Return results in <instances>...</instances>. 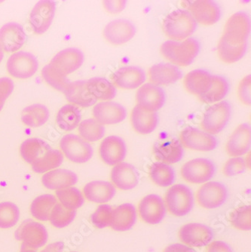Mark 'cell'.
<instances>
[{
    "label": "cell",
    "instance_id": "obj_29",
    "mask_svg": "<svg viewBox=\"0 0 251 252\" xmlns=\"http://www.w3.org/2000/svg\"><path fill=\"white\" fill-rule=\"evenodd\" d=\"M77 175L66 169H54L44 174L42 177L43 186L51 190H59L70 188L77 183Z\"/></svg>",
    "mask_w": 251,
    "mask_h": 252
},
{
    "label": "cell",
    "instance_id": "obj_58",
    "mask_svg": "<svg viewBox=\"0 0 251 252\" xmlns=\"http://www.w3.org/2000/svg\"></svg>",
    "mask_w": 251,
    "mask_h": 252
},
{
    "label": "cell",
    "instance_id": "obj_30",
    "mask_svg": "<svg viewBox=\"0 0 251 252\" xmlns=\"http://www.w3.org/2000/svg\"><path fill=\"white\" fill-rule=\"evenodd\" d=\"M213 75L204 70H194L184 78V85L187 92L198 97L205 94L211 87Z\"/></svg>",
    "mask_w": 251,
    "mask_h": 252
},
{
    "label": "cell",
    "instance_id": "obj_45",
    "mask_svg": "<svg viewBox=\"0 0 251 252\" xmlns=\"http://www.w3.org/2000/svg\"><path fill=\"white\" fill-rule=\"evenodd\" d=\"M19 208L13 202L0 203V228L9 229L18 223L20 219Z\"/></svg>",
    "mask_w": 251,
    "mask_h": 252
},
{
    "label": "cell",
    "instance_id": "obj_47",
    "mask_svg": "<svg viewBox=\"0 0 251 252\" xmlns=\"http://www.w3.org/2000/svg\"><path fill=\"white\" fill-rule=\"evenodd\" d=\"M113 209L110 205L101 204L91 216V220L95 227L99 229L110 227L113 220Z\"/></svg>",
    "mask_w": 251,
    "mask_h": 252
},
{
    "label": "cell",
    "instance_id": "obj_9",
    "mask_svg": "<svg viewBox=\"0 0 251 252\" xmlns=\"http://www.w3.org/2000/svg\"><path fill=\"white\" fill-rule=\"evenodd\" d=\"M229 197L226 187L218 181H208L197 191L196 198L200 206L215 209L222 206Z\"/></svg>",
    "mask_w": 251,
    "mask_h": 252
},
{
    "label": "cell",
    "instance_id": "obj_2",
    "mask_svg": "<svg viewBox=\"0 0 251 252\" xmlns=\"http://www.w3.org/2000/svg\"><path fill=\"white\" fill-rule=\"evenodd\" d=\"M201 49L200 42L195 38L183 41L167 40L161 45V55L173 64L187 66L191 64Z\"/></svg>",
    "mask_w": 251,
    "mask_h": 252
},
{
    "label": "cell",
    "instance_id": "obj_20",
    "mask_svg": "<svg viewBox=\"0 0 251 252\" xmlns=\"http://www.w3.org/2000/svg\"><path fill=\"white\" fill-rule=\"evenodd\" d=\"M94 118L100 124L115 125L122 123L127 117V110L122 104L113 101H103L93 109Z\"/></svg>",
    "mask_w": 251,
    "mask_h": 252
},
{
    "label": "cell",
    "instance_id": "obj_28",
    "mask_svg": "<svg viewBox=\"0 0 251 252\" xmlns=\"http://www.w3.org/2000/svg\"><path fill=\"white\" fill-rule=\"evenodd\" d=\"M83 193L89 202L104 204L114 197L116 189L109 181H94L84 187Z\"/></svg>",
    "mask_w": 251,
    "mask_h": 252
},
{
    "label": "cell",
    "instance_id": "obj_56",
    "mask_svg": "<svg viewBox=\"0 0 251 252\" xmlns=\"http://www.w3.org/2000/svg\"><path fill=\"white\" fill-rule=\"evenodd\" d=\"M2 59H3V49L0 45V62H2Z\"/></svg>",
    "mask_w": 251,
    "mask_h": 252
},
{
    "label": "cell",
    "instance_id": "obj_24",
    "mask_svg": "<svg viewBox=\"0 0 251 252\" xmlns=\"http://www.w3.org/2000/svg\"><path fill=\"white\" fill-rule=\"evenodd\" d=\"M111 181L118 189L130 190L138 185V172L134 165L122 162L113 166L111 171Z\"/></svg>",
    "mask_w": 251,
    "mask_h": 252
},
{
    "label": "cell",
    "instance_id": "obj_36",
    "mask_svg": "<svg viewBox=\"0 0 251 252\" xmlns=\"http://www.w3.org/2000/svg\"><path fill=\"white\" fill-rule=\"evenodd\" d=\"M87 87L91 94L101 100H113L117 94L116 86L104 78L95 77L87 81Z\"/></svg>",
    "mask_w": 251,
    "mask_h": 252
},
{
    "label": "cell",
    "instance_id": "obj_25",
    "mask_svg": "<svg viewBox=\"0 0 251 252\" xmlns=\"http://www.w3.org/2000/svg\"><path fill=\"white\" fill-rule=\"evenodd\" d=\"M149 79L156 86H169L182 79L183 73L176 65L160 63L153 65L149 70Z\"/></svg>",
    "mask_w": 251,
    "mask_h": 252
},
{
    "label": "cell",
    "instance_id": "obj_33",
    "mask_svg": "<svg viewBox=\"0 0 251 252\" xmlns=\"http://www.w3.org/2000/svg\"><path fill=\"white\" fill-rule=\"evenodd\" d=\"M82 119L81 111L74 104H66L60 109L56 121L58 127L64 131H71L79 126Z\"/></svg>",
    "mask_w": 251,
    "mask_h": 252
},
{
    "label": "cell",
    "instance_id": "obj_21",
    "mask_svg": "<svg viewBox=\"0 0 251 252\" xmlns=\"http://www.w3.org/2000/svg\"><path fill=\"white\" fill-rule=\"evenodd\" d=\"M251 128L248 123L238 126L227 141L225 150L231 157H241L250 152Z\"/></svg>",
    "mask_w": 251,
    "mask_h": 252
},
{
    "label": "cell",
    "instance_id": "obj_18",
    "mask_svg": "<svg viewBox=\"0 0 251 252\" xmlns=\"http://www.w3.org/2000/svg\"><path fill=\"white\" fill-rule=\"evenodd\" d=\"M136 28L126 19H116L109 23L103 30V36L109 43L121 45L134 38Z\"/></svg>",
    "mask_w": 251,
    "mask_h": 252
},
{
    "label": "cell",
    "instance_id": "obj_7",
    "mask_svg": "<svg viewBox=\"0 0 251 252\" xmlns=\"http://www.w3.org/2000/svg\"><path fill=\"white\" fill-rule=\"evenodd\" d=\"M251 33V18L245 11H238L227 20L224 27L223 38L235 45L248 43Z\"/></svg>",
    "mask_w": 251,
    "mask_h": 252
},
{
    "label": "cell",
    "instance_id": "obj_49",
    "mask_svg": "<svg viewBox=\"0 0 251 252\" xmlns=\"http://www.w3.org/2000/svg\"><path fill=\"white\" fill-rule=\"evenodd\" d=\"M248 164L242 157H232L229 158L223 167V174L227 177L235 176L243 173L246 170Z\"/></svg>",
    "mask_w": 251,
    "mask_h": 252
},
{
    "label": "cell",
    "instance_id": "obj_13",
    "mask_svg": "<svg viewBox=\"0 0 251 252\" xmlns=\"http://www.w3.org/2000/svg\"><path fill=\"white\" fill-rule=\"evenodd\" d=\"M138 212L143 221L149 224H158L165 218L167 208L161 196L157 194H150L140 201Z\"/></svg>",
    "mask_w": 251,
    "mask_h": 252
},
{
    "label": "cell",
    "instance_id": "obj_12",
    "mask_svg": "<svg viewBox=\"0 0 251 252\" xmlns=\"http://www.w3.org/2000/svg\"><path fill=\"white\" fill-rule=\"evenodd\" d=\"M179 238L187 246L204 247L214 239V231L210 226L199 223L184 225L179 230Z\"/></svg>",
    "mask_w": 251,
    "mask_h": 252
},
{
    "label": "cell",
    "instance_id": "obj_23",
    "mask_svg": "<svg viewBox=\"0 0 251 252\" xmlns=\"http://www.w3.org/2000/svg\"><path fill=\"white\" fill-rule=\"evenodd\" d=\"M26 41V33L17 23H8L0 29V45L5 52H17Z\"/></svg>",
    "mask_w": 251,
    "mask_h": 252
},
{
    "label": "cell",
    "instance_id": "obj_52",
    "mask_svg": "<svg viewBox=\"0 0 251 252\" xmlns=\"http://www.w3.org/2000/svg\"><path fill=\"white\" fill-rule=\"evenodd\" d=\"M126 1H104L103 2V7L107 12L110 14H118L123 11L126 8Z\"/></svg>",
    "mask_w": 251,
    "mask_h": 252
},
{
    "label": "cell",
    "instance_id": "obj_11",
    "mask_svg": "<svg viewBox=\"0 0 251 252\" xmlns=\"http://www.w3.org/2000/svg\"><path fill=\"white\" fill-rule=\"evenodd\" d=\"M39 62L32 54L18 52L11 55L7 62L8 73L17 79H26L35 74Z\"/></svg>",
    "mask_w": 251,
    "mask_h": 252
},
{
    "label": "cell",
    "instance_id": "obj_41",
    "mask_svg": "<svg viewBox=\"0 0 251 252\" xmlns=\"http://www.w3.org/2000/svg\"><path fill=\"white\" fill-rule=\"evenodd\" d=\"M229 91V82L223 76L213 75V81L209 90L198 97L202 102L207 104L218 103L227 95Z\"/></svg>",
    "mask_w": 251,
    "mask_h": 252
},
{
    "label": "cell",
    "instance_id": "obj_1",
    "mask_svg": "<svg viewBox=\"0 0 251 252\" xmlns=\"http://www.w3.org/2000/svg\"><path fill=\"white\" fill-rule=\"evenodd\" d=\"M198 24L188 10L178 8L168 14L162 23L163 31L171 40L188 39L196 31Z\"/></svg>",
    "mask_w": 251,
    "mask_h": 252
},
{
    "label": "cell",
    "instance_id": "obj_43",
    "mask_svg": "<svg viewBox=\"0 0 251 252\" xmlns=\"http://www.w3.org/2000/svg\"><path fill=\"white\" fill-rule=\"evenodd\" d=\"M79 133L82 139L87 142H95L104 137V126L94 119H88L79 123Z\"/></svg>",
    "mask_w": 251,
    "mask_h": 252
},
{
    "label": "cell",
    "instance_id": "obj_54",
    "mask_svg": "<svg viewBox=\"0 0 251 252\" xmlns=\"http://www.w3.org/2000/svg\"><path fill=\"white\" fill-rule=\"evenodd\" d=\"M163 252H196L193 249L190 248L189 246H186L180 243L170 245L164 249Z\"/></svg>",
    "mask_w": 251,
    "mask_h": 252
},
{
    "label": "cell",
    "instance_id": "obj_10",
    "mask_svg": "<svg viewBox=\"0 0 251 252\" xmlns=\"http://www.w3.org/2000/svg\"><path fill=\"white\" fill-rule=\"evenodd\" d=\"M180 137L183 145L189 150L200 152L214 151L219 144L218 138L214 134L193 127H188L183 130Z\"/></svg>",
    "mask_w": 251,
    "mask_h": 252
},
{
    "label": "cell",
    "instance_id": "obj_40",
    "mask_svg": "<svg viewBox=\"0 0 251 252\" xmlns=\"http://www.w3.org/2000/svg\"><path fill=\"white\" fill-rule=\"evenodd\" d=\"M150 177L154 184L161 188L171 186L176 179L174 168L168 164L161 162H155L151 165Z\"/></svg>",
    "mask_w": 251,
    "mask_h": 252
},
{
    "label": "cell",
    "instance_id": "obj_17",
    "mask_svg": "<svg viewBox=\"0 0 251 252\" xmlns=\"http://www.w3.org/2000/svg\"><path fill=\"white\" fill-rule=\"evenodd\" d=\"M188 11L197 24L205 26L215 25L221 16V10L217 2L211 0H200L188 2Z\"/></svg>",
    "mask_w": 251,
    "mask_h": 252
},
{
    "label": "cell",
    "instance_id": "obj_8",
    "mask_svg": "<svg viewBox=\"0 0 251 252\" xmlns=\"http://www.w3.org/2000/svg\"><path fill=\"white\" fill-rule=\"evenodd\" d=\"M216 174V165L211 159L195 158L186 162L181 168V175L187 182L195 185L205 184Z\"/></svg>",
    "mask_w": 251,
    "mask_h": 252
},
{
    "label": "cell",
    "instance_id": "obj_27",
    "mask_svg": "<svg viewBox=\"0 0 251 252\" xmlns=\"http://www.w3.org/2000/svg\"><path fill=\"white\" fill-rule=\"evenodd\" d=\"M130 123L136 132L149 134L157 128L158 116L157 112L148 111L137 104L130 113Z\"/></svg>",
    "mask_w": 251,
    "mask_h": 252
},
{
    "label": "cell",
    "instance_id": "obj_38",
    "mask_svg": "<svg viewBox=\"0 0 251 252\" xmlns=\"http://www.w3.org/2000/svg\"><path fill=\"white\" fill-rule=\"evenodd\" d=\"M63 155L61 151L50 148L31 165L35 173L44 174L58 168L63 163Z\"/></svg>",
    "mask_w": 251,
    "mask_h": 252
},
{
    "label": "cell",
    "instance_id": "obj_39",
    "mask_svg": "<svg viewBox=\"0 0 251 252\" xmlns=\"http://www.w3.org/2000/svg\"><path fill=\"white\" fill-rule=\"evenodd\" d=\"M50 148V146L42 140L30 138L21 144L20 154L25 162L32 165L35 160L42 157Z\"/></svg>",
    "mask_w": 251,
    "mask_h": 252
},
{
    "label": "cell",
    "instance_id": "obj_34",
    "mask_svg": "<svg viewBox=\"0 0 251 252\" xmlns=\"http://www.w3.org/2000/svg\"><path fill=\"white\" fill-rule=\"evenodd\" d=\"M49 118V110L42 104H32L25 107L21 113V121L30 128L43 126Z\"/></svg>",
    "mask_w": 251,
    "mask_h": 252
},
{
    "label": "cell",
    "instance_id": "obj_44",
    "mask_svg": "<svg viewBox=\"0 0 251 252\" xmlns=\"http://www.w3.org/2000/svg\"><path fill=\"white\" fill-rule=\"evenodd\" d=\"M76 216V210H69L58 202L52 209L49 220L52 226L62 229L69 226L74 220Z\"/></svg>",
    "mask_w": 251,
    "mask_h": 252
},
{
    "label": "cell",
    "instance_id": "obj_35",
    "mask_svg": "<svg viewBox=\"0 0 251 252\" xmlns=\"http://www.w3.org/2000/svg\"><path fill=\"white\" fill-rule=\"evenodd\" d=\"M58 203V199L52 194H44L35 198L31 205V213L34 219L40 221L49 220L52 209Z\"/></svg>",
    "mask_w": 251,
    "mask_h": 252
},
{
    "label": "cell",
    "instance_id": "obj_16",
    "mask_svg": "<svg viewBox=\"0 0 251 252\" xmlns=\"http://www.w3.org/2000/svg\"><path fill=\"white\" fill-rule=\"evenodd\" d=\"M166 95L160 86L149 83L142 85L136 94L137 105L150 112H157L164 106Z\"/></svg>",
    "mask_w": 251,
    "mask_h": 252
},
{
    "label": "cell",
    "instance_id": "obj_55",
    "mask_svg": "<svg viewBox=\"0 0 251 252\" xmlns=\"http://www.w3.org/2000/svg\"><path fill=\"white\" fill-rule=\"evenodd\" d=\"M63 249V243H55V244L50 245V246L45 248L42 252H62Z\"/></svg>",
    "mask_w": 251,
    "mask_h": 252
},
{
    "label": "cell",
    "instance_id": "obj_14",
    "mask_svg": "<svg viewBox=\"0 0 251 252\" xmlns=\"http://www.w3.org/2000/svg\"><path fill=\"white\" fill-rule=\"evenodd\" d=\"M99 154L104 163L114 166L124 161L127 154V146L122 137L109 136L102 141Z\"/></svg>",
    "mask_w": 251,
    "mask_h": 252
},
{
    "label": "cell",
    "instance_id": "obj_6",
    "mask_svg": "<svg viewBox=\"0 0 251 252\" xmlns=\"http://www.w3.org/2000/svg\"><path fill=\"white\" fill-rule=\"evenodd\" d=\"M60 148L65 157L75 163H86L93 157L92 145L76 134L63 136L60 141Z\"/></svg>",
    "mask_w": 251,
    "mask_h": 252
},
{
    "label": "cell",
    "instance_id": "obj_57",
    "mask_svg": "<svg viewBox=\"0 0 251 252\" xmlns=\"http://www.w3.org/2000/svg\"><path fill=\"white\" fill-rule=\"evenodd\" d=\"M21 252H35V251L32 250V249H21Z\"/></svg>",
    "mask_w": 251,
    "mask_h": 252
},
{
    "label": "cell",
    "instance_id": "obj_19",
    "mask_svg": "<svg viewBox=\"0 0 251 252\" xmlns=\"http://www.w3.org/2000/svg\"><path fill=\"white\" fill-rule=\"evenodd\" d=\"M84 62L82 51L69 48L60 52L51 61V66L57 71L66 76L78 70Z\"/></svg>",
    "mask_w": 251,
    "mask_h": 252
},
{
    "label": "cell",
    "instance_id": "obj_42",
    "mask_svg": "<svg viewBox=\"0 0 251 252\" xmlns=\"http://www.w3.org/2000/svg\"><path fill=\"white\" fill-rule=\"evenodd\" d=\"M55 193L60 203L69 210L76 211V209L82 207L85 201L82 192L73 187L56 190Z\"/></svg>",
    "mask_w": 251,
    "mask_h": 252
},
{
    "label": "cell",
    "instance_id": "obj_48",
    "mask_svg": "<svg viewBox=\"0 0 251 252\" xmlns=\"http://www.w3.org/2000/svg\"><path fill=\"white\" fill-rule=\"evenodd\" d=\"M231 223L234 227L240 230H251V205H245L232 214Z\"/></svg>",
    "mask_w": 251,
    "mask_h": 252
},
{
    "label": "cell",
    "instance_id": "obj_15",
    "mask_svg": "<svg viewBox=\"0 0 251 252\" xmlns=\"http://www.w3.org/2000/svg\"><path fill=\"white\" fill-rule=\"evenodd\" d=\"M56 10V3L51 0L39 1L35 4L30 15V23L34 32L42 34L52 25Z\"/></svg>",
    "mask_w": 251,
    "mask_h": 252
},
{
    "label": "cell",
    "instance_id": "obj_22",
    "mask_svg": "<svg viewBox=\"0 0 251 252\" xmlns=\"http://www.w3.org/2000/svg\"><path fill=\"white\" fill-rule=\"evenodd\" d=\"M145 72L135 66L119 68L113 75V85L126 90L138 89L146 81Z\"/></svg>",
    "mask_w": 251,
    "mask_h": 252
},
{
    "label": "cell",
    "instance_id": "obj_3",
    "mask_svg": "<svg viewBox=\"0 0 251 252\" xmlns=\"http://www.w3.org/2000/svg\"><path fill=\"white\" fill-rule=\"evenodd\" d=\"M166 208L171 215L183 217L192 210L195 204L194 195L189 188L185 185H175L166 192Z\"/></svg>",
    "mask_w": 251,
    "mask_h": 252
},
{
    "label": "cell",
    "instance_id": "obj_5",
    "mask_svg": "<svg viewBox=\"0 0 251 252\" xmlns=\"http://www.w3.org/2000/svg\"><path fill=\"white\" fill-rule=\"evenodd\" d=\"M15 238L22 242V249H38L46 244L49 235L42 223L27 220L15 231Z\"/></svg>",
    "mask_w": 251,
    "mask_h": 252
},
{
    "label": "cell",
    "instance_id": "obj_32",
    "mask_svg": "<svg viewBox=\"0 0 251 252\" xmlns=\"http://www.w3.org/2000/svg\"><path fill=\"white\" fill-rule=\"evenodd\" d=\"M66 100L73 104L83 107H92L97 102L87 87V81H76L70 83L65 90Z\"/></svg>",
    "mask_w": 251,
    "mask_h": 252
},
{
    "label": "cell",
    "instance_id": "obj_51",
    "mask_svg": "<svg viewBox=\"0 0 251 252\" xmlns=\"http://www.w3.org/2000/svg\"><path fill=\"white\" fill-rule=\"evenodd\" d=\"M14 83L9 78L3 77L0 79V111L3 108L5 100L12 93Z\"/></svg>",
    "mask_w": 251,
    "mask_h": 252
},
{
    "label": "cell",
    "instance_id": "obj_46",
    "mask_svg": "<svg viewBox=\"0 0 251 252\" xmlns=\"http://www.w3.org/2000/svg\"><path fill=\"white\" fill-rule=\"evenodd\" d=\"M42 76L48 84L54 89L64 93L69 83L66 76L57 71L51 66L50 63L44 66L42 70Z\"/></svg>",
    "mask_w": 251,
    "mask_h": 252
},
{
    "label": "cell",
    "instance_id": "obj_26",
    "mask_svg": "<svg viewBox=\"0 0 251 252\" xmlns=\"http://www.w3.org/2000/svg\"><path fill=\"white\" fill-rule=\"evenodd\" d=\"M153 151L160 162L168 165L180 162L184 154L182 143L175 138L157 142L153 147Z\"/></svg>",
    "mask_w": 251,
    "mask_h": 252
},
{
    "label": "cell",
    "instance_id": "obj_50",
    "mask_svg": "<svg viewBox=\"0 0 251 252\" xmlns=\"http://www.w3.org/2000/svg\"><path fill=\"white\" fill-rule=\"evenodd\" d=\"M251 76H245L242 79L238 88V95L239 100L245 105L250 106L251 104Z\"/></svg>",
    "mask_w": 251,
    "mask_h": 252
},
{
    "label": "cell",
    "instance_id": "obj_31",
    "mask_svg": "<svg viewBox=\"0 0 251 252\" xmlns=\"http://www.w3.org/2000/svg\"><path fill=\"white\" fill-rule=\"evenodd\" d=\"M137 211L132 204L124 203L113 209L110 227L119 232L127 231L135 224Z\"/></svg>",
    "mask_w": 251,
    "mask_h": 252
},
{
    "label": "cell",
    "instance_id": "obj_37",
    "mask_svg": "<svg viewBox=\"0 0 251 252\" xmlns=\"http://www.w3.org/2000/svg\"><path fill=\"white\" fill-rule=\"evenodd\" d=\"M248 43L235 45L221 37L218 42V54L220 59L224 63H234L245 56Z\"/></svg>",
    "mask_w": 251,
    "mask_h": 252
},
{
    "label": "cell",
    "instance_id": "obj_4",
    "mask_svg": "<svg viewBox=\"0 0 251 252\" xmlns=\"http://www.w3.org/2000/svg\"><path fill=\"white\" fill-rule=\"evenodd\" d=\"M232 115V107L229 102L222 100L207 109L203 116L201 126L211 134H219L226 127Z\"/></svg>",
    "mask_w": 251,
    "mask_h": 252
},
{
    "label": "cell",
    "instance_id": "obj_53",
    "mask_svg": "<svg viewBox=\"0 0 251 252\" xmlns=\"http://www.w3.org/2000/svg\"><path fill=\"white\" fill-rule=\"evenodd\" d=\"M207 252H233V251L225 242L214 241L208 245Z\"/></svg>",
    "mask_w": 251,
    "mask_h": 252
}]
</instances>
